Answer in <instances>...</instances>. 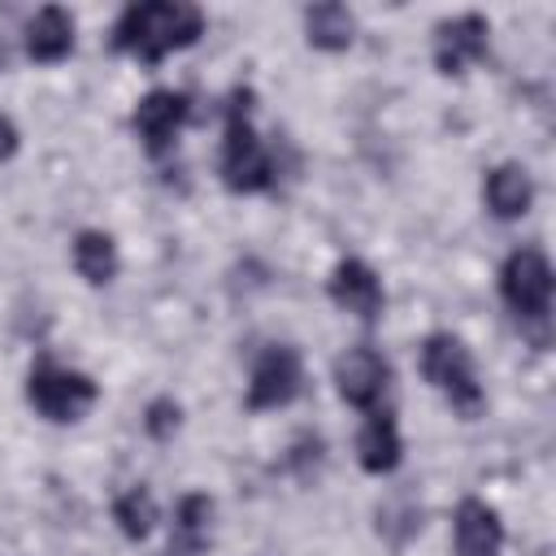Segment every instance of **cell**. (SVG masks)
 <instances>
[{"mask_svg": "<svg viewBox=\"0 0 556 556\" xmlns=\"http://www.w3.org/2000/svg\"><path fill=\"white\" fill-rule=\"evenodd\" d=\"M200 30H204V13L195 4H182V0H148V4H130L117 17L113 48H122V52L156 65L174 48L195 43Z\"/></svg>", "mask_w": 556, "mask_h": 556, "instance_id": "cell-1", "label": "cell"}, {"mask_svg": "<svg viewBox=\"0 0 556 556\" xmlns=\"http://www.w3.org/2000/svg\"><path fill=\"white\" fill-rule=\"evenodd\" d=\"M330 300L339 308H348V313L369 321V317L382 313V282H378V274L365 261L352 256V261H339V269L330 278Z\"/></svg>", "mask_w": 556, "mask_h": 556, "instance_id": "cell-10", "label": "cell"}, {"mask_svg": "<svg viewBox=\"0 0 556 556\" xmlns=\"http://www.w3.org/2000/svg\"><path fill=\"white\" fill-rule=\"evenodd\" d=\"M4 61H9V52H4V43H0V70H4Z\"/></svg>", "mask_w": 556, "mask_h": 556, "instance_id": "cell-21", "label": "cell"}, {"mask_svg": "<svg viewBox=\"0 0 556 556\" xmlns=\"http://www.w3.org/2000/svg\"><path fill=\"white\" fill-rule=\"evenodd\" d=\"M13 152H17V126H13V117L0 113V161H9Z\"/></svg>", "mask_w": 556, "mask_h": 556, "instance_id": "cell-20", "label": "cell"}, {"mask_svg": "<svg viewBox=\"0 0 556 556\" xmlns=\"http://www.w3.org/2000/svg\"><path fill=\"white\" fill-rule=\"evenodd\" d=\"M143 426H148L152 439H169V434L178 430V404H174V400H156V404H148Z\"/></svg>", "mask_w": 556, "mask_h": 556, "instance_id": "cell-19", "label": "cell"}, {"mask_svg": "<svg viewBox=\"0 0 556 556\" xmlns=\"http://www.w3.org/2000/svg\"><path fill=\"white\" fill-rule=\"evenodd\" d=\"M26 400L48 421H78L96 404V382L87 374H78V369H61V365L43 361L26 378Z\"/></svg>", "mask_w": 556, "mask_h": 556, "instance_id": "cell-4", "label": "cell"}, {"mask_svg": "<svg viewBox=\"0 0 556 556\" xmlns=\"http://www.w3.org/2000/svg\"><path fill=\"white\" fill-rule=\"evenodd\" d=\"M70 48H74V17L56 4L39 9L26 26V52L35 61H61V56H70Z\"/></svg>", "mask_w": 556, "mask_h": 556, "instance_id": "cell-12", "label": "cell"}, {"mask_svg": "<svg viewBox=\"0 0 556 556\" xmlns=\"http://www.w3.org/2000/svg\"><path fill=\"white\" fill-rule=\"evenodd\" d=\"M500 291H504V304L517 313V317H547L552 308V265L539 248H521L504 261L500 269Z\"/></svg>", "mask_w": 556, "mask_h": 556, "instance_id": "cell-5", "label": "cell"}, {"mask_svg": "<svg viewBox=\"0 0 556 556\" xmlns=\"http://www.w3.org/2000/svg\"><path fill=\"white\" fill-rule=\"evenodd\" d=\"M304 30H308V43H313V48L339 52V48L352 43L356 17H352L343 4H313V9L304 13Z\"/></svg>", "mask_w": 556, "mask_h": 556, "instance_id": "cell-16", "label": "cell"}, {"mask_svg": "<svg viewBox=\"0 0 556 556\" xmlns=\"http://www.w3.org/2000/svg\"><path fill=\"white\" fill-rule=\"evenodd\" d=\"M113 517H117V526H122L126 539H148V530L156 526V500L143 486H130V491L117 495Z\"/></svg>", "mask_w": 556, "mask_h": 556, "instance_id": "cell-18", "label": "cell"}, {"mask_svg": "<svg viewBox=\"0 0 556 556\" xmlns=\"http://www.w3.org/2000/svg\"><path fill=\"white\" fill-rule=\"evenodd\" d=\"M504 547V526L491 504L482 500H460L456 508V556H500Z\"/></svg>", "mask_w": 556, "mask_h": 556, "instance_id": "cell-11", "label": "cell"}, {"mask_svg": "<svg viewBox=\"0 0 556 556\" xmlns=\"http://www.w3.org/2000/svg\"><path fill=\"white\" fill-rule=\"evenodd\" d=\"M300 382H304V365H300V352L287 348V343H274L261 352V361L252 365V382H248V408H282L300 395Z\"/></svg>", "mask_w": 556, "mask_h": 556, "instance_id": "cell-6", "label": "cell"}, {"mask_svg": "<svg viewBox=\"0 0 556 556\" xmlns=\"http://www.w3.org/2000/svg\"><path fill=\"white\" fill-rule=\"evenodd\" d=\"M486 35H491V26L478 13H460V17L443 22L434 30V65L443 74H460L465 65H473L486 52Z\"/></svg>", "mask_w": 556, "mask_h": 556, "instance_id": "cell-8", "label": "cell"}, {"mask_svg": "<svg viewBox=\"0 0 556 556\" xmlns=\"http://www.w3.org/2000/svg\"><path fill=\"white\" fill-rule=\"evenodd\" d=\"M334 382H339V395L356 408H374L387 391V361L369 348H352L348 356H339L334 365Z\"/></svg>", "mask_w": 556, "mask_h": 556, "instance_id": "cell-9", "label": "cell"}, {"mask_svg": "<svg viewBox=\"0 0 556 556\" xmlns=\"http://www.w3.org/2000/svg\"><path fill=\"white\" fill-rule=\"evenodd\" d=\"M74 265H78V274L87 282H96V287L109 282L117 274V248H113V239L100 235V230H83L74 239Z\"/></svg>", "mask_w": 556, "mask_h": 556, "instance_id": "cell-17", "label": "cell"}, {"mask_svg": "<svg viewBox=\"0 0 556 556\" xmlns=\"http://www.w3.org/2000/svg\"><path fill=\"white\" fill-rule=\"evenodd\" d=\"M356 452H361V465L369 473H391L400 465V452H404L395 421L387 413H369V421H365V430L356 439Z\"/></svg>", "mask_w": 556, "mask_h": 556, "instance_id": "cell-14", "label": "cell"}, {"mask_svg": "<svg viewBox=\"0 0 556 556\" xmlns=\"http://www.w3.org/2000/svg\"><path fill=\"white\" fill-rule=\"evenodd\" d=\"M208 521L213 504L208 495H182L174 513V534H169V556H200L208 543Z\"/></svg>", "mask_w": 556, "mask_h": 556, "instance_id": "cell-15", "label": "cell"}, {"mask_svg": "<svg viewBox=\"0 0 556 556\" xmlns=\"http://www.w3.org/2000/svg\"><path fill=\"white\" fill-rule=\"evenodd\" d=\"M222 178L230 191H265L274 182V156L252 130V91H235V100L226 109Z\"/></svg>", "mask_w": 556, "mask_h": 556, "instance_id": "cell-2", "label": "cell"}, {"mask_svg": "<svg viewBox=\"0 0 556 556\" xmlns=\"http://www.w3.org/2000/svg\"><path fill=\"white\" fill-rule=\"evenodd\" d=\"M482 195H486V208L495 217H521L530 208V200H534V182H530V174L521 165H500V169L486 174Z\"/></svg>", "mask_w": 556, "mask_h": 556, "instance_id": "cell-13", "label": "cell"}, {"mask_svg": "<svg viewBox=\"0 0 556 556\" xmlns=\"http://www.w3.org/2000/svg\"><path fill=\"white\" fill-rule=\"evenodd\" d=\"M182 122H187V96L182 91H148L135 104V130H139V139L152 156L174 148Z\"/></svg>", "mask_w": 556, "mask_h": 556, "instance_id": "cell-7", "label": "cell"}, {"mask_svg": "<svg viewBox=\"0 0 556 556\" xmlns=\"http://www.w3.org/2000/svg\"><path fill=\"white\" fill-rule=\"evenodd\" d=\"M421 374L452 400V408H460V413H478L482 408V387H478L473 361H469V352H465L460 339L430 334L421 343Z\"/></svg>", "mask_w": 556, "mask_h": 556, "instance_id": "cell-3", "label": "cell"}]
</instances>
